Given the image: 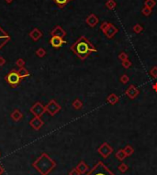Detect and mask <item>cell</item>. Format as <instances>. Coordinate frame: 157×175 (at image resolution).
<instances>
[{
  "label": "cell",
  "mask_w": 157,
  "mask_h": 175,
  "mask_svg": "<svg viewBox=\"0 0 157 175\" xmlns=\"http://www.w3.org/2000/svg\"><path fill=\"white\" fill-rule=\"evenodd\" d=\"M70 49L82 61L85 60L92 52L97 51L96 47L85 36H81L74 44L71 45Z\"/></svg>",
  "instance_id": "1"
},
{
  "label": "cell",
  "mask_w": 157,
  "mask_h": 175,
  "mask_svg": "<svg viewBox=\"0 0 157 175\" xmlns=\"http://www.w3.org/2000/svg\"><path fill=\"white\" fill-rule=\"evenodd\" d=\"M85 175H115L102 161H98Z\"/></svg>",
  "instance_id": "2"
},
{
  "label": "cell",
  "mask_w": 157,
  "mask_h": 175,
  "mask_svg": "<svg viewBox=\"0 0 157 175\" xmlns=\"http://www.w3.org/2000/svg\"><path fill=\"white\" fill-rule=\"evenodd\" d=\"M20 75L19 73V71H16V70H12L10 71L6 76V81L8 82V83L9 84L10 86L12 87H15L17 86L18 84L20 83V80H21Z\"/></svg>",
  "instance_id": "3"
},
{
  "label": "cell",
  "mask_w": 157,
  "mask_h": 175,
  "mask_svg": "<svg viewBox=\"0 0 157 175\" xmlns=\"http://www.w3.org/2000/svg\"><path fill=\"white\" fill-rule=\"evenodd\" d=\"M98 154L104 159H107L113 153V148L107 142H104L97 148Z\"/></svg>",
  "instance_id": "4"
},
{
  "label": "cell",
  "mask_w": 157,
  "mask_h": 175,
  "mask_svg": "<svg viewBox=\"0 0 157 175\" xmlns=\"http://www.w3.org/2000/svg\"><path fill=\"white\" fill-rule=\"evenodd\" d=\"M46 111L50 114L51 116H54L55 114H57L61 109V107L58 105V103H56L55 100H51L49 104L45 107Z\"/></svg>",
  "instance_id": "5"
},
{
  "label": "cell",
  "mask_w": 157,
  "mask_h": 175,
  "mask_svg": "<svg viewBox=\"0 0 157 175\" xmlns=\"http://www.w3.org/2000/svg\"><path fill=\"white\" fill-rule=\"evenodd\" d=\"M125 94L129 99L133 100L140 94V90L135 85H133V84H131L125 91Z\"/></svg>",
  "instance_id": "6"
},
{
  "label": "cell",
  "mask_w": 157,
  "mask_h": 175,
  "mask_svg": "<svg viewBox=\"0 0 157 175\" xmlns=\"http://www.w3.org/2000/svg\"><path fill=\"white\" fill-rule=\"evenodd\" d=\"M30 111H31V113H33L35 115V116H39V118H41V116L43 115V113L46 111V108H45V107H43L40 102H37L33 107L30 108Z\"/></svg>",
  "instance_id": "7"
},
{
  "label": "cell",
  "mask_w": 157,
  "mask_h": 175,
  "mask_svg": "<svg viewBox=\"0 0 157 175\" xmlns=\"http://www.w3.org/2000/svg\"><path fill=\"white\" fill-rule=\"evenodd\" d=\"M118 32V29L117 27H115L112 23H109V27H107V29L103 33H104V35L107 39H112Z\"/></svg>",
  "instance_id": "8"
},
{
  "label": "cell",
  "mask_w": 157,
  "mask_h": 175,
  "mask_svg": "<svg viewBox=\"0 0 157 175\" xmlns=\"http://www.w3.org/2000/svg\"><path fill=\"white\" fill-rule=\"evenodd\" d=\"M50 43L53 48H60L63 44H65L66 41L63 40V38H61V37L52 36V38L50 40Z\"/></svg>",
  "instance_id": "9"
},
{
  "label": "cell",
  "mask_w": 157,
  "mask_h": 175,
  "mask_svg": "<svg viewBox=\"0 0 157 175\" xmlns=\"http://www.w3.org/2000/svg\"><path fill=\"white\" fill-rule=\"evenodd\" d=\"M85 22L87 24L89 27L91 28H94L98 24L99 22V18H97V16L94 13H91L87 18H85Z\"/></svg>",
  "instance_id": "10"
},
{
  "label": "cell",
  "mask_w": 157,
  "mask_h": 175,
  "mask_svg": "<svg viewBox=\"0 0 157 175\" xmlns=\"http://www.w3.org/2000/svg\"><path fill=\"white\" fill-rule=\"evenodd\" d=\"M9 40H10L9 35L0 27V49H2V48L8 43V41Z\"/></svg>",
  "instance_id": "11"
},
{
  "label": "cell",
  "mask_w": 157,
  "mask_h": 175,
  "mask_svg": "<svg viewBox=\"0 0 157 175\" xmlns=\"http://www.w3.org/2000/svg\"><path fill=\"white\" fill-rule=\"evenodd\" d=\"M51 35L52 36H56V37H61V38H63V37L66 36V32L61 26H56V27L53 29L51 31Z\"/></svg>",
  "instance_id": "12"
},
{
  "label": "cell",
  "mask_w": 157,
  "mask_h": 175,
  "mask_svg": "<svg viewBox=\"0 0 157 175\" xmlns=\"http://www.w3.org/2000/svg\"><path fill=\"white\" fill-rule=\"evenodd\" d=\"M30 124L33 129H39L41 126L43 125V121L41 119V118H39V116H35V118L30 121Z\"/></svg>",
  "instance_id": "13"
},
{
  "label": "cell",
  "mask_w": 157,
  "mask_h": 175,
  "mask_svg": "<svg viewBox=\"0 0 157 175\" xmlns=\"http://www.w3.org/2000/svg\"><path fill=\"white\" fill-rule=\"evenodd\" d=\"M118 101H120V97H118L116 94H110L109 96L107 97V102L111 105H116Z\"/></svg>",
  "instance_id": "14"
},
{
  "label": "cell",
  "mask_w": 157,
  "mask_h": 175,
  "mask_svg": "<svg viewBox=\"0 0 157 175\" xmlns=\"http://www.w3.org/2000/svg\"><path fill=\"white\" fill-rule=\"evenodd\" d=\"M30 36L31 37L32 40L36 41V40H38L42 36V33H41V31L39 29H33L30 31Z\"/></svg>",
  "instance_id": "15"
},
{
  "label": "cell",
  "mask_w": 157,
  "mask_h": 175,
  "mask_svg": "<svg viewBox=\"0 0 157 175\" xmlns=\"http://www.w3.org/2000/svg\"><path fill=\"white\" fill-rule=\"evenodd\" d=\"M76 169L80 172V173H85L89 170V167L87 166V164H86L84 161H81L77 165Z\"/></svg>",
  "instance_id": "16"
},
{
  "label": "cell",
  "mask_w": 157,
  "mask_h": 175,
  "mask_svg": "<svg viewBox=\"0 0 157 175\" xmlns=\"http://www.w3.org/2000/svg\"><path fill=\"white\" fill-rule=\"evenodd\" d=\"M123 151H124V153L126 154L127 157H129V156H132V155L133 154L134 148H133L131 145H126L125 148H123Z\"/></svg>",
  "instance_id": "17"
},
{
  "label": "cell",
  "mask_w": 157,
  "mask_h": 175,
  "mask_svg": "<svg viewBox=\"0 0 157 175\" xmlns=\"http://www.w3.org/2000/svg\"><path fill=\"white\" fill-rule=\"evenodd\" d=\"M115 156H116V158H117L120 161H124V159L127 157L126 154H125V153H124V151H123V148H122V150H118L116 152Z\"/></svg>",
  "instance_id": "18"
},
{
  "label": "cell",
  "mask_w": 157,
  "mask_h": 175,
  "mask_svg": "<svg viewBox=\"0 0 157 175\" xmlns=\"http://www.w3.org/2000/svg\"><path fill=\"white\" fill-rule=\"evenodd\" d=\"M52 1L54 2L60 8H63L70 0H52Z\"/></svg>",
  "instance_id": "19"
},
{
  "label": "cell",
  "mask_w": 157,
  "mask_h": 175,
  "mask_svg": "<svg viewBox=\"0 0 157 175\" xmlns=\"http://www.w3.org/2000/svg\"><path fill=\"white\" fill-rule=\"evenodd\" d=\"M106 7L107 8V9L112 10L117 7V3L115 0H107L106 2Z\"/></svg>",
  "instance_id": "20"
},
{
  "label": "cell",
  "mask_w": 157,
  "mask_h": 175,
  "mask_svg": "<svg viewBox=\"0 0 157 175\" xmlns=\"http://www.w3.org/2000/svg\"><path fill=\"white\" fill-rule=\"evenodd\" d=\"M11 116H12L13 120H15V121H19V120H20L21 118H22V114H21V113L19 112V111L17 109V110H15L14 112L12 113Z\"/></svg>",
  "instance_id": "21"
},
{
  "label": "cell",
  "mask_w": 157,
  "mask_h": 175,
  "mask_svg": "<svg viewBox=\"0 0 157 175\" xmlns=\"http://www.w3.org/2000/svg\"><path fill=\"white\" fill-rule=\"evenodd\" d=\"M72 105H73V107H74V109L79 110V109L82 108V107H83V103H82V101H81V100H79V99H75L74 101L73 102Z\"/></svg>",
  "instance_id": "22"
},
{
  "label": "cell",
  "mask_w": 157,
  "mask_h": 175,
  "mask_svg": "<svg viewBox=\"0 0 157 175\" xmlns=\"http://www.w3.org/2000/svg\"><path fill=\"white\" fill-rule=\"evenodd\" d=\"M118 171H120V172H121V173H125L128 170H129V166L127 165L126 163H124V162H122V163H121L120 165L118 166Z\"/></svg>",
  "instance_id": "23"
},
{
  "label": "cell",
  "mask_w": 157,
  "mask_h": 175,
  "mask_svg": "<svg viewBox=\"0 0 157 175\" xmlns=\"http://www.w3.org/2000/svg\"><path fill=\"white\" fill-rule=\"evenodd\" d=\"M132 29H133V32H134V33L140 34V32H143V26L140 25V24H135V25L133 26Z\"/></svg>",
  "instance_id": "24"
},
{
  "label": "cell",
  "mask_w": 157,
  "mask_h": 175,
  "mask_svg": "<svg viewBox=\"0 0 157 175\" xmlns=\"http://www.w3.org/2000/svg\"><path fill=\"white\" fill-rule=\"evenodd\" d=\"M151 12H153V9L150 8L145 7V6L142 9V13H143V16H145V17H149V16L151 14Z\"/></svg>",
  "instance_id": "25"
},
{
  "label": "cell",
  "mask_w": 157,
  "mask_h": 175,
  "mask_svg": "<svg viewBox=\"0 0 157 175\" xmlns=\"http://www.w3.org/2000/svg\"><path fill=\"white\" fill-rule=\"evenodd\" d=\"M155 5H156L155 0H145V2H144V6L147 8H150L151 9H153V8L155 6Z\"/></svg>",
  "instance_id": "26"
},
{
  "label": "cell",
  "mask_w": 157,
  "mask_h": 175,
  "mask_svg": "<svg viewBox=\"0 0 157 175\" xmlns=\"http://www.w3.org/2000/svg\"><path fill=\"white\" fill-rule=\"evenodd\" d=\"M19 75H20V77H21V78H25V77H28V76L30 75L29 72L27 71L26 69H24L23 67L19 69Z\"/></svg>",
  "instance_id": "27"
},
{
  "label": "cell",
  "mask_w": 157,
  "mask_h": 175,
  "mask_svg": "<svg viewBox=\"0 0 157 175\" xmlns=\"http://www.w3.org/2000/svg\"><path fill=\"white\" fill-rule=\"evenodd\" d=\"M120 81H121L123 84H126V83L129 81V77L127 75V74H122V75L120 77Z\"/></svg>",
  "instance_id": "28"
},
{
  "label": "cell",
  "mask_w": 157,
  "mask_h": 175,
  "mask_svg": "<svg viewBox=\"0 0 157 175\" xmlns=\"http://www.w3.org/2000/svg\"><path fill=\"white\" fill-rule=\"evenodd\" d=\"M150 74L151 76L154 78V79H157V66H154L153 68L150 70Z\"/></svg>",
  "instance_id": "29"
},
{
  "label": "cell",
  "mask_w": 157,
  "mask_h": 175,
  "mask_svg": "<svg viewBox=\"0 0 157 175\" xmlns=\"http://www.w3.org/2000/svg\"><path fill=\"white\" fill-rule=\"evenodd\" d=\"M132 62L129 61V59L128 60H125V61H123V62H121V65L123 66V68H125V69H129V67L132 66Z\"/></svg>",
  "instance_id": "30"
},
{
  "label": "cell",
  "mask_w": 157,
  "mask_h": 175,
  "mask_svg": "<svg viewBox=\"0 0 157 175\" xmlns=\"http://www.w3.org/2000/svg\"><path fill=\"white\" fill-rule=\"evenodd\" d=\"M118 59H120V61L121 62H123V61H125V60H128L129 59V56H128V54L126 53V52H121L120 53V55H118Z\"/></svg>",
  "instance_id": "31"
},
{
  "label": "cell",
  "mask_w": 157,
  "mask_h": 175,
  "mask_svg": "<svg viewBox=\"0 0 157 175\" xmlns=\"http://www.w3.org/2000/svg\"><path fill=\"white\" fill-rule=\"evenodd\" d=\"M109 25V22H107V21H104V22H102V24L100 25V29H101L102 32H104V31L107 29Z\"/></svg>",
  "instance_id": "32"
},
{
  "label": "cell",
  "mask_w": 157,
  "mask_h": 175,
  "mask_svg": "<svg viewBox=\"0 0 157 175\" xmlns=\"http://www.w3.org/2000/svg\"><path fill=\"white\" fill-rule=\"evenodd\" d=\"M36 53H37V55L39 56V57H43V56L46 54V51H45L44 49H42V48H40V49L37 51Z\"/></svg>",
  "instance_id": "33"
},
{
  "label": "cell",
  "mask_w": 157,
  "mask_h": 175,
  "mask_svg": "<svg viewBox=\"0 0 157 175\" xmlns=\"http://www.w3.org/2000/svg\"><path fill=\"white\" fill-rule=\"evenodd\" d=\"M81 173H80V172L78 171V170L76 169V168H74V169H73L71 172H70V173H69V175H80Z\"/></svg>",
  "instance_id": "34"
},
{
  "label": "cell",
  "mask_w": 157,
  "mask_h": 175,
  "mask_svg": "<svg viewBox=\"0 0 157 175\" xmlns=\"http://www.w3.org/2000/svg\"><path fill=\"white\" fill-rule=\"evenodd\" d=\"M24 64H25V62H24L23 60L19 59V60L17 61V65H18L19 68H22V67L24 66Z\"/></svg>",
  "instance_id": "35"
},
{
  "label": "cell",
  "mask_w": 157,
  "mask_h": 175,
  "mask_svg": "<svg viewBox=\"0 0 157 175\" xmlns=\"http://www.w3.org/2000/svg\"><path fill=\"white\" fill-rule=\"evenodd\" d=\"M5 63V60L3 57H0V65H3Z\"/></svg>",
  "instance_id": "36"
},
{
  "label": "cell",
  "mask_w": 157,
  "mask_h": 175,
  "mask_svg": "<svg viewBox=\"0 0 157 175\" xmlns=\"http://www.w3.org/2000/svg\"><path fill=\"white\" fill-rule=\"evenodd\" d=\"M153 89H154V92H156L157 93V83H155L154 85H153Z\"/></svg>",
  "instance_id": "37"
},
{
  "label": "cell",
  "mask_w": 157,
  "mask_h": 175,
  "mask_svg": "<svg viewBox=\"0 0 157 175\" xmlns=\"http://www.w3.org/2000/svg\"><path fill=\"white\" fill-rule=\"evenodd\" d=\"M5 1H6L8 4H10V3H12V2H13V0H5Z\"/></svg>",
  "instance_id": "38"
},
{
  "label": "cell",
  "mask_w": 157,
  "mask_h": 175,
  "mask_svg": "<svg viewBox=\"0 0 157 175\" xmlns=\"http://www.w3.org/2000/svg\"><path fill=\"white\" fill-rule=\"evenodd\" d=\"M3 172V169H2V167L1 166H0V174H1Z\"/></svg>",
  "instance_id": "39"
}]
</instances>
